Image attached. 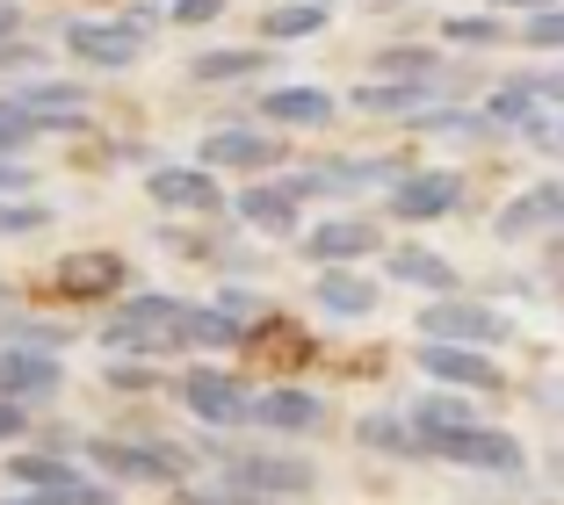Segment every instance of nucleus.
<instances>
[{
	"label": "nucleus",
	"mask_w": 564,
	"mask_h": 505,
	"mask_svg": "<svg viewBox=\"0 0 564 505\" xmlns=\"http://www.w3.org/2000/svg\"><path fill=\"white\" fill-rule=\"evenodd\" d=\"M203 455L225 470L232 498H261V505H290V498H318V462L312 455H282V448H225L203 433Z\"/></svg>",
	"instance_id": "f257e3e1"
},
{
	"label": "nucleus",
	"mask_w": 564,
	"mask_h": 505,
	"mask_svg": "<svg viewBox=\"0 0 564 505\" xmlns=\"http://www.w3.org/2000/svg\"><path fill=\"white\" fill-rule=\"evenodd\" d=\"M80 455L95 476H109L117 491H174L188 476V448H174L166 433H95L80 440Z\"/></svg>",
	"instance_id": "f03ea898"
},
{
	"label": "nucleus",
	"mask_w": 564,
	"mask_h": 505,
	"mask_svg": "<svg viewBox=\"0 0 564 505\" xmlns=\"http://www.w3.org/2000/svg\"><path fill=\"white\" fill-rule=\"evenodd\" d=\"M182 296L166 289H138V296H117V310L101 318V347L109 354H174V318H182Z\"/></svg>",
	"instance_id": "7ed1b4c3"
},
{
	"label": "nucleus",
	"mask_w": 564,
	"mask_h": 505,
	"mask_svg": "<svg viewBox=\"0 0 564 505\" xmlns=\"http://www.w3.org/2000/svg\"><path fill=\"white\" fill-rule=\"evenodd\" d=\"M420 340H464V347H507L514 340V318L507 310H492V304H470V296H427L420 304Z\"/></svg>",
	"instance_id": "20e7f679"
},
{
	"label": "nucleus",
	"mask_w": 564,
	"mask_h": 505,
	"mask_svg": "<svg viewBox=\"0 0 564 505\" xmlns=\"http://www.w3.org/2000/svg\"><path fill=\"white\" fill-rule=\"evenodd\" d=\"M174 397H182V411L196 426H210V433H232V426H247V405L253 391L239 383L232 369H210V361H196V369L174 383Z\"/></svg>",
	"instance_id": "39448f33"
},
{
	"label": "nucleus",
	"mask_w": 564,
	"mask_h": 505,
	"mask_svg": "<svg viewBox=\"0 0 564 505\" xmlns=\"http://www.w3.org/2000/svg\"><path fill=\"white\" fill-rule=\"evenodd\" d=\"M420 448L442 462H464V470H492V476H514L521 470V440L499 433L485 419H464V426H442V433H420Z\"/></svg>",
	"instance_id": "423d86ee"
},
{
	"label": "nucleus",
	"mask_w": 564,
	"mask_h": 505,
	"mask_svg": "<svg viewBox=\"0 0 564 505\" xmlns=\"http://www.w3.org/2000/svg\"><path fill=\"white\" fill-rule=\"evenodd\" d=\"M448 210H464V174L456 166H405L391 180V196H383V217H399V224H442Z\"/></svg>",
	"instance_id": "0eeeda50"
},
{
	"label": "nucleus",
	"mask_w": 564,
	"mask_h": 505,
	"mask_svg": "<svg viewBox=\"0 0 564 505\" xmlns=\"http://www.w3.org/2000/svg\"><path fill=\"white\" fill-rule=\"evenodd\" d=\"M66 58L73 66H87V73H131L138 58H145V44L152 36H138L131 22H101V15H80V22H66Z\"/></svg>",
	"instance_id": "6e6552de"
},
{
	"label": "nucleus",
	"mask_w": 564,
	"mask_h": 505,
	"mask_svg": "<svg viewBox=\"0 0 564 505\" xmlns=\"http://www.w3.org/2000/svg\"><path fill=\"white\" fill-rule=\"evenodd\" d=\"M145 202L152 210H166V217H217L225 210V188H217V174L210 166H160L152 160L145 166Z\"/></svg>",
	"instance_id": "1a4fd4ad"
},
{
	"label": "nucleus",
	"mask_w": 564,
	"mask_h": 505,
	"mask_svg": "<svg viewBox=\"0 0 564 505\" xmlns=\"http://www.w3.org/2000/svg\"><path fill=\"white\" fill-rule=\"evenodd\" d=\"M51 289L66 296V304H117L131 289V261L95 245V253H66V261L51 267Z\"/></svg>",
	"instance_id": "9d476101"
},
{
	"label": "nucleus",
	"mask_w": 564,
	"mask_h": 505,
	"mask_svg": "<svg viewBox=\"0 0 564 505\" xmlns=\"http://www.w3.org/2000/svg\"><path fill=\"white\" fill-rule=\"evenodd\" d=\"M58 391H66V354L0 340V397H15V405H51Z\"/></svg>",
	"instance_id": "9b49d317"
},
{
	"label": "nucleus",
	"mask_w": 564,
	"mask_h": 505,
	"mask_svg": "<svg viewBox=\"0 0 564 505\" xmlns=\"http://www.w3.org/2000/svg\"><path fill=\"white\" fill-rule=\"evenodd\" d=\"M210 174H268V166H282V145L261 131V123H225V131L203 138L196 152Z\"/></svg>",
	"instance_id": "f8f14e48"
},
{
	"label": "nucleus",
	"mask_w": 564,
	"mask_h": 505,
	"mask_svg": "<svg viewBox=\"0 0 564 505\" xmlns=\"http://www.w3.org/2000/svg\"><path fill=\"white\" fill-rule=\"evenodd\" d=\"M420 375L448 383V391H499L507 375L485 347H464V340H420Z\"/></svg>",
	"instance_id": "ddd939ff"
},
{
	"label": "nucleus",
	"mask_w": 564,
	"mask_h": 505,
	"mask_svg": "<svg viewBox=\"0 0 564 505\" xmlns=\"http://www.w3.org/2000/svg\"><path fill=\"white\" fill-rule=\"evenodd\" d=\"M0 470H8V484L15 491H36V498H58V491H73V484H87V462L80 455H58V448H8V462H0Z\"/></svg>",
	"instance_id": "4468645a"
},
{
	"label": "nucleus",
	"mask_w": 564,
	"mask_h": 505,
	"mask_svg": "<svg viewBox=\"0 0 564 505\" xmlns=\"http://www.w3.org/2000/svg\"><path fill=\"white\" fill-rule=\"evenodd\" d=\"M297 239H304V261H326V267H348V261L383 253V231L369 224V217H318L312 231H297Z\"/></svg>",
	"instance_id": "2eb2a0df"
},
{
	"label": "nucleus",
	"mask_w": 564,
	"mask_h": 505,
	"mask_svg": "<svg viewBox=\"0 0 564 505\" xmlns=\"http://www.w3.org/2000/svg\"><path fill=\"white\" fill-rule=\"evenodd\" d=\"M247 426H261V433H318L326 426V397L297 391V383H275V391H261L247 405Z\"/></svg>",
	"instance_id": "dca6fc26"
},
{
	"label": "nucleus",
	"mask_w": 564,
	"mask_h": 505,
	"mask_svg": "<svg viewBox=\"0 0 564 505\" xmlns=\"http://www.w3.org/2000/svg\"><path fill=\"white\" fill-rule=\"evenodd\" d=\"M225 202H232V217L247 231H261V239H297L304 231V202H290L275 180H261V174H253V188H239V196H225Z\"/></svg>",
	"instance_id": "f3484780"
},
{
	"label": "nucleus",
	"mask_w": 564,
	"mask_h": 505,
	"mask_svg": "<svg viewBox=\"0 0 564 505\" xmlns=\"http://www.w3.org/2000/svg\"><path fill=\"white\" fill-rule=\"evenodd\" d=\"M442 95H448L442 73H413V80L369 73V87H355V95H348V109H362V116H413V109H427V101H442Z\"/></svg>",
	"instance_id": "a211bd4d"
},
{
	"label": "nucleus",
	"mask_w": 564,
	"mask_h": 505,
	"mask_svg": "<svg viewBox=\"0 0 564 505\" xmlns=\"http://www.w3.org/2000/svg\"><path fill=\"white\" fill-rule=\"evenodd\" d=\"M261 73H268V44H217L188 58L196 87H239V80H261Z\"/></svg>",
	"instance_id": "6ab92c4d"
},
{
	"label": "nucleus",
	"mask_w": 564,
	"mask_h": 505,
	"mask_svg": "<svg viewBox=\"0 0 564 505\" xmlns=\"http://www.w3.org/2000/svg\"><path fill=\"white\" fill-rule=\"evenodd\" d=\"M312 296H318V310H326V318H377V304H383L377 282L355 275V267H318Z\"/></svg>",
	"instance_id": "aec40b11"
},
{
	"label": "nucleus",
	"mask_w": 564,
	"mask_h": 505,
	"mask_svg": "<svg viewBox=\"0 0 564 505\" xmlns=\"http://www.w3.org/2000/svg\"><path fill=\"white\" fill-rule=\"evenodd\" d=\"M326 116H333L326 87H268L261 95V123H275V131H318Z\"/></svg>",
	"instance_id": "412c9836"
},
{
	"label": "nucleus",
	"mask_w": 564,
	"mask_h": 505,
	"mask_svg": "<svg viewBox=\"0 0 564 505\" xmlns=\"http://www.w3.org/2000/svg\"><path fill=\"white\" fill-rule=\"evenodd\" d=\"M174 340L182 347H210V354H225V347H247V326H239L232 310H203V304H188L182 318H174Z\"/></svg>",
	"instance_id": "4be33fe9"
},
{
	"label": "nucleus",
	"mask_w": 564,
	"mask_h": 505,
	"mask_svg": "<svg viewBox=\"0 0 564 505\" xmlns=\"http://www.w3.org/2000/svg\"><path fill=\"white\" fill-rule=\"evenodd\" d=\"M383 261H391V282H405V289H427V296L456 289V267H448L434 245H399V253H383Z\"/></svg>",
	"instance_id": "5701e85b"
},
{
	"label": "nucleus",
	"mask_w": 564,
	"mask_h": 505,
	"mask_svg": "<svg viewBox=\"0 0 564 505\" xmlns=\"http://www.w3.org/2000/svg\"><path fill=\"white\" fill-rule=\"evenodd\" d=\"M333 22V8L318 0H282V8H261V44H304Z\"/></svg>",
	"instance_id": "b1692460"
},
{
	"label": "nucleus",
	"mask_w": 564,
	"mask_h": 505,
	"mask_svg": "<svg viewBox=\"0 0 564 505\" xmlns=\"http://www.w3.org/2000/svg\"><path fill=\"white\" fill-rule=\"evenodd\" d=\"M355 440H362V448H377V455H399V462H427V448H420L413 419H399V411H369V419L355 426Z\"/></svg>",
	"instance_id": "393cba45"
},
{
	"label": "nucleus",
	"mask_w": 564,
	"mask_h": 505,
	"mask_svg": "<svg viewBox=\"0 0 564 505\" xmlns=\"http://www.w3.org/2000/svg\"><path fill=\"white\" fill-rule=\"evenodd\" d=\"M58 224V202H44L36 188H22V196H0V239H36V231Z\"/></svg>",
	"instance_id": "a878e982"
},
{
	"label": "nucleus",
	"mask_w": 564,
	"mask_h": 505,
	"mask_svg": "<svg viewBox=\"0 0 564 505\" xmlns=\"http://www.w3.org/2000/svg\"><path fill=\"white\" fill-rule=\"evenodd\" d=\"M535 101H543V95H535V73H521V80H507V87H492V101H485V123H492V131H521V123H529V116H535Z\"/></svg>",
	"instance_id": "bb28decb"
},
{
	"label": "nucleus",
	"mask_w": 564,
	"mask_h": 505,
	"mask_svg": "<svg viewBox=\"0 0 564 505\" xmlns=\"http://www.w3.org/2000/svg\"><path fill=\"white\" fill-rule=\"evenodd\" d=\"M413 123H420V131H434V138H499L478 109H456L448 95H442V101H427V109H413Z\"/></svg>",
	"instance_id": "cd10ccee"
},
{
	"label": "nucleus",
	"mask_w": 564,
	"mask_h": 505,
	"mask_svg": "<svg viewBox=\"0 0 564 505\" xmlns=\"http://www.w3.org/2000/svg\"><path fill=\"white\" fill-rule=\"evenodd\" d=\"M405 419H413V433H442V426H464V419H478V411L448 391V383H434L427 397H413V411H405Z\"/></svg>",
	"instance_id": "c85d7f7f"
},
{
	"label": "nucleus",
	"mask_w": 564,
	"mask_h": 505,
	"mask_svg": "<svg viewBox=\"0 0 564 505\" xmlns=\"http://www.w3.org/2000/svg\"><path fill=\"white\" fill-rule=\"evenodd\" d=\"M101 383H109V397H152L166 375L152 369V354H117L109 369H101Z\"/></svg>",
	"instance_id": "c756f323"
},
{
	"label": "nucleus",
	"mask_w": 564,
	"mask_h": 505,
	"mask_svg": "<svg viewBox=\"0 0 564 505\" xmlns=\"http://www.w3.org/2000/svg\"><path fill=\"white\" fill-rule=\"evenodd\" d=\"M507 22H499V8L492 15H448L442 22V44H456V51H492V44H507Z\"/></svg>",
	"instance_id": "7c9ffc66"
},
{
	"label": "nucleus",
	"mask_w": 564,
	"mask_h": 505,
	"mask_svg": "<svg viewBox=\"0 0 564 505\" xmlns=\"http://www.w3.org/2000/svg\"><path fill=\"white\" fill-rule=\"evenodd\" d=\"M521 44L535 51V58H550V51H564V0H550V8H529V22H521Z\"/></svg>",
	"instance_id": "2f4dec72"
},
{
	"label": "nucleus",
	"mask_w": 564,
	"mask_h": 505,
	"mask_svg": "<svg viewBox=\"0 0 564 505\" xmlns=\"http://www.w3.org/2000/svg\"><path fill=\"white\" fill-rule=\"evenodd\" d=\"M369 66L391 73V80H413V73H442V66H434V44H383Z\"/></svg>",
	"instance_id": "473e14b6"
},
{
	"label": "nucleus",
	"mask_w": 564,
	"mask_h": 505,
	"mask_svg": "<svg viewBox=\"0 0 564 505\" xmlns=\"http://www.w3.org/2000/svg\"><path fill=\"white\" fill-rule=\"evenodd\" d=\"M36 138H44V131H36V116H30V109H15V101L0 95V152H8V160H22Z\"/></svg>",
	"instance_id": "72a5a7b5"
},
{
	"label": "nucleus",
	"mask_w": 564,
	"mask_h": 505,
	"mask_svg": "<svg viewBox=\"0 0 564 505\" xmlns=\"http://www.w3.org/2000/svg\"><path fill=\"white\" fill-rule=\"evenodd\" d=\"M217 15H225V0H166V22L174 30H210Z\"/></svg>",
	"instance_id": "f704fd0d"
},
{
	"label": "nucleus",
	"mask_w": 564,
	"mask_h": 505,
	"mask_svg": "<svg viewBox=\"0 0 564 505\" xmlns=\"http://www.w3.org/2000/svg\"><path fill=\"white\" fill-rule=\"evenodd\" d=\"M36 66H44V51L30 36H0V73H36Z\"/></svg>",
	"instance_id": "c9c22d12"
},
{
	"label": "nucleus",
	"mask_w": 564,
	"mask_h": 505,
	"mask_svg": "<svg viewBox=\"0 0 564 505\" xmlns=\"http://www.w3.org/2000/svg\"><path fill=\"white\" fill-rule=\"evenodd\" d=\"M217 310H232L239 326H247V340H253V318H268V304L253 289H225V296H217Z\"/></svg>",
	"instance_id": "e433bc0d"
},
{
	"label": "nucleus",
	"mask_w": 564,
	"mask_h": 505,
	"mask_svg": "<svg viewBox=\"0 0 564 505\" xmlns=\"http://www.w3.org/2000/svg\"><path fill=\"white\" fill-rule=\"evenodd\" d=\"M30 405H15V397H0V448H15V440H30Z\"/></svg>",
	"instance_id": "4c0bfd02"
},
{
	"label": "nucleus",
	"mask_w": 564,
	"mask_h": 505,
	"mask_svg": "<svg viewBox=\"0 0 564 505\" xmlns=\"http://www.w3.org/2000/svg\"><path fill=\"white\" fill-rule=\"evenodd\" d=\"M22 188H36V166H30V160H8V152H0V196H22Z\"/></svg>",
	"instance_id": "58836bf2"
},
{
	"label": "nucleus",
	"mask_w": 564,
	"mask_h": 505,
	"mask_svg": "<svg viewBox=\"0 0 564 505\" xmlns=\"http://www.w3.org/2000/svg\"><path fill=\"white\" fill-rule=\"evenodd\" d=\"M174 505H247V498H232L225 484H217V491H203V484H188V476H182V484H174Z\"/></svg>",
	"instance_id": "ea45409f"
},
{
	"label": "nucleus",
	"mask_w": 564,
	"mask_h": 505,
	"mask_svg": "<svg viewBox=\"0 0 564 505\" xmlns=\"http://www.w3.org/2000/svg\"><path fill=\"white\" fill-rule=\"evenodd\" d=\"M22 30H30V15H22L15 0H0V36H22Z\"/></svg>",
	"instance_id": "a19ab883"
},
{
	"label": "nucleus",
	"mask_w": 564,
	"mask_h": 505,
	"mask_svg": "<svg viewBox=\"0 0 564 505\" xmlns=\"http://www.w3.org/2000/svg\"><path fill=\"white\" fill-rule=\"evenodd\" d=\"M543 202H550V224H564V174L543 180Z\"/></svg>",
	"instance_id": "79ce46f5"
},
{
	"label": "nucleus",
	"mask_w": 564,
	"mask_h": 505,
	"mask_svg": "<svg viewBox=\"0 0 564 505\" xmlns=\"http://www.w3.org/2000/svg\"><path fill=\"white\" fill-rule=\"evenodd\" d=\"M543 476H550V484L564 491V448H550V455H543Z\"/></svg>",
	"instance_id": "37998d69"
},
{
	"label": "nucleus",
	"mask_w": 564,
	"mask_h": 505,
	"mask_svg": "<svg viewBox=\"0 0 564 505\" xmlns=\"http://www.w3.org/2000/svg\"><path fill=\"white\" fill-rule=\"evenodd\" d=\"M0 505H44V498H36V491H15V498H0Z\"/></svg>",
	"instance_id": "c03bdc74"
},
{
	"label": "nucleus",
	"mask_w": 564,
	"mask_h": 505,
	"mask_svg": "<svg viewBox=\"0 0 564 505\" xmlns=\"http://www.w3.org/2000/svg\"><path fill=\"white\" fill-rule=\"evenodd\" d=\"M492 8H550V0H492Z\"/></svg>",
	"instance_id": "a18cd8bd"
},
{
	"label": "nucleus",
	"mask_w": 564,
	"mask_h": 505,
	"mask_svg": "<svg viewBox=\"0 0 564 505\" xmlns=\"http://www.w3.org/2000/svg\"><path fill=\"white\" fill-rule=\"evenodd\" d=\"M8 304H15V289H8V282H0V310H8Z\"/></svg>",
	"instance_id": "49530a36"
},
{
	"label": "nucleus",
	"mask_w": 564,
	"mask_h": 505,
	"mask_svg": "<svg viewBox=\"0 0 564 505\" xmlns=\"http://www.w3.org/2000/svg\"><path fill=\"white\" fill-rule=\"evenodd\" d=\"M318 8H333V0H318Z\"/></svg>",
	"instance_id": "de8ad7c7"
}]
</instances>
